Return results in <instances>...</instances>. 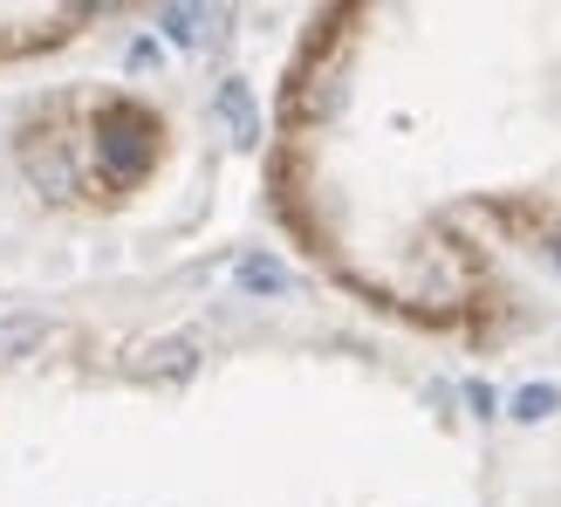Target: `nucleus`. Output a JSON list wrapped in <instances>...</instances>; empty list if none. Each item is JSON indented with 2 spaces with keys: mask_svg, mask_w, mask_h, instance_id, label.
Instances as JSON below:
<instances>
[{
  "mask_svg": "<svg viewBox=\"0 0 561 507\" xmlns=\"http://www.w3.org/2000/svg\"><path fill=\"white\" fill-rule=\"evenodd\" d=\"M561 412V391L554 384H520L514 398H507V418H520V426H541V418Z\"/></svg>",
  "mask_w": 561,
  "mask_h": 507,
  "instance_id": "0eeeda50",
  "label": "nucleus"
},
{
  "mask_svg": "<svg viewBox=\"0 0 561 507\" xmlns=\"http://www.w3.org/2000/svg\"><path fill=\"white\" fill-rule=\"evenodd\" d=\"M21 165H27V179H35L48 200H76V192H82L76 165H69V151L55 145V137H27V145H21Z\"/></svg>",
  "mask_w": 561,
  "mask_h": 507,
  "instance_id": "f03ea898",
  "label": "nucleus"
},
{
  "mask_svg": "<svg viewBox=\"0 0 561 507\" xmlns=\"http://www.w3.org/2000/svg\"><path fill=\"white\" fill-rule=\"evenodd\" d=\"M42 343V323L35 316H14V323H0V357H27Z\"/></svg>",
  "mask_w": 561,
  "mask_h": 507,
  "instance_id": "6e6552de",
  "label": "nucleus"
},
{
  "mask_svg": "<svg viewBox=\"0 0 561 507\" xmlns=\"http://www.w3.org/2000/svg\"><path fill=\"white\" fill-rule=\"evenodd\" d=\"M219 21H227V14H213V8H158V27H164V42H172V48L219 42Z\"/></svg>",
  "mask_w": 561,
  "mask_h": 507,
  "instance_id": "39448f33",
  "label": "nucleus"
},
{
  "mask_svg": "<svg viewBox=\"0 0 561 507\" xmlns=\"http://www.w3.org/2000/svg\"><path fill=\"white\" fill-rule=\"evenodd\" d=\"M213 110L219 124L233 131V145H261V110H254V90H247V76H227L213 90Z\"/></svg>",
  "mask_w": 561,
  "mask_h": 507,
  "instance_id": "20e7f679",
  "label": "nucleus"
},
{
  "mask_svg": "<svg viewBox=\"0 0 561 507\" xmlns=\"http://www.w3.org/2000/svg\"><path fill=\"white\" fill-rule=\"evenodd\" d=\"M158 55H164V48H158L151 35H137V42H130V55H124V63H130V69H158Z\"/></svg>",
  "mask_w": 561,
  "mask_h": 507,
  "instance_id": "9d476101",
  "label": "nucleus"
},
{
  "mask_svg": "<svg viewBox=\"0 0 561 507\" xmlns=\"http://www.w3.org/2000/svg\"><path fill=\"white\" fill-rule=\"evenodd\" d=\"M548 261H554V268H561V234H548Z\"/></svg>",
  "mask_w": 561,
  "mask_h": 507,
  "instance_id": "9b49d317",
  "label": "nucleus"
},
{
  "mask_svg": "<svg viewBox=\"0 0 561 507\" xmlns=\"http://www.w3.org/2000/svg\"><path fill=\"white\" fill-rule=\"evenodd\" d=\"M466 405H472V418H493V412H500V398H493V384H486V378H472V384H466Z\"/></svg>",
  "mask_w": 561,
  "mask_h": 507,
  "instance_id": "1a4fd4ad",
  "label": "nucleus"
},
{
  "mask_svg": "<svg viewBox=\"0 0 561 507\" xmlns=\"http://www.w3.org/2000/svg\"><path fill=\"white\" fill-rule=\"evenodd\" d=\"M233 281H240V295H288L295 289V274L274 261V254H247V261L233 268Z\"/></svg>",
  "mask_w": 561,
  "mask_h": 507,
  "instance_id": "423d86ee",
  "label": "nucleus"
},
{
  "mask_svg": "<svg viewBox=\"0 0 561 507\" xmlns=\"http://www.w3.org/2000/svg\"><path fill=\"white\" fill-rule=\"evenodd\" d=\"M96 165H103V185H137L158 165V117L145 103H103L96 110Z\"/></svg>",
  "mask_w": 561,
  "mask_h": 507,
  "instance_id": "f257e3e1",
  "label": "nucleus"
},
{
  "mask_svg": "<svg viewBox=\"0 0 561 507\" xmlns=\"http://www.w3.org/2000/svg\"><path fill=\"white\" fill-rule=\"evenodd\" d=\"M192 371H199V343L192 336H164V343H151L137 357V378L145 384H185Z\"/></svg>",
  "mask_w": 561,
  "mask_h": 507,
  "instance_id": "7ed1b4c3",
  "label": "nucleus"
}]
</instances>
